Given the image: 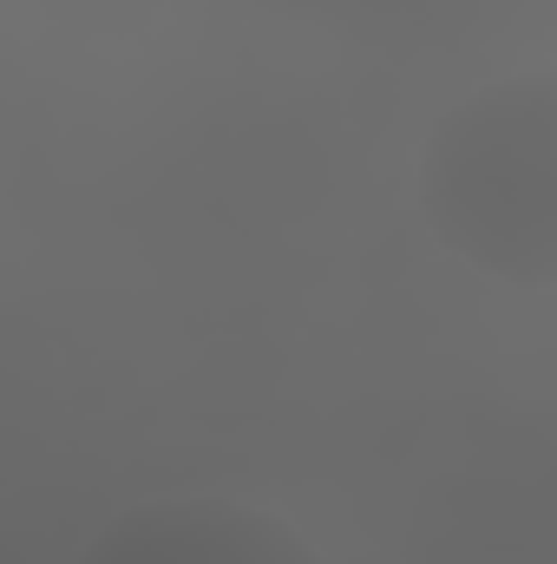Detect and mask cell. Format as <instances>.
I'll return each instance as SVG.
<instances>
[{
  "label": "cell",
  "instance_id": "1",
  "mask_svg": "<svg viewBox=\"0 0 557 564\" xmlns=\"http://www.w3.org/2000/svg\"><path fill=\"white\" fill-rule=\"evenodd\" d=\"M433 237L518 289L557 276V93L545 73L492 79L459 99L419 151Z\"/></svg>",
  "mask_w": 557,
  "mask_h": 564
},
{
  "label": "cell",
  "instance_id": "2",
  "mask_svg": "<svg viewBox=\"0 0 557 564\" xmlns=\"http://www.w3.org/2000/svg\"><path fill=\"white\" fill-rule=\"evenodd\" d=\"M73 564H321V552L256 499L171 492L106 519Z\"/></svg>",
  "mask_w": 557,
  "mask_h": 564
}]
</instances>
